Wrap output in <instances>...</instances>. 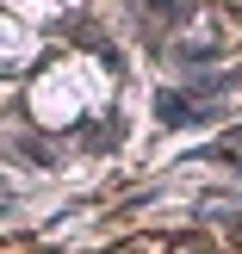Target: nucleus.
Segmentation results:
<instances>
[{
	"label": "nucleus",
	"mask_w": 242,
	"mask_h": 254,
	"mask_svg": "<svg viewBox=\"0 0 242 254\" xmlns=\"http://www.w3.org/2000/svg\"><path fill=\"white\" fill-rule=\"evenodd\" d=\"M149 12L168 25V19H180V12H186V0H149Z\"/></svg>",
	"instance_id": "obj_1"
},
{
	"label": "nucleus",
	"mask_w": 242,
	"mask_h": 254,
	"mask_svg": "<svg viewBox=\"0 0 242 254\" xmlns=\"http://www.w3.org/2000/svg\"><path fill=\"white\" fill-rule=\"evenodd\" d=\"M224 155H242V130H236V136H230V143H224Z\"/></svg>",
	"instance_id": "obj_2"
}]
</instances>
